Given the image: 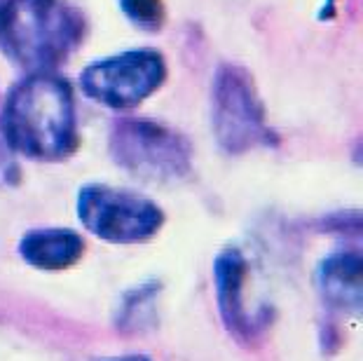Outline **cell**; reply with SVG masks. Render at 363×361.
<instances>
[{
  "label": "cell",
  "instance_id": "obj_1",
  "mask_svg": "<svg viewBox=\"0 0 363 361\" xmlns=\"http://www.w3.org/2000/svg\"><path fill=\"white\" fill-rule=\"evenodd\" d=\"M0 134L14 152L33 160H64L78 145L71 84L52 73H30L10 91Z\"/></svg>",
  "mask_w": 363,
  "mask_h": 361
},
{
  "label": "cell",
  "instance_id": "obj_2",
  "mask_svg": "<svg viewBox=\"0 0 363 361\" xmlns=\"http://www.w3.org/2000/svg\"><path fill=\"white\" fill-rule=\"evenodd\" d=\"M84 38V17L68 0H0V50L28 73H50Z\"/></svg>",
  "mask_w": 363,
  "mask_h": 361
},
{
  "label": "cell",
  "instance_id": "obj_3",
  "mask_svg": "<svg viewBox=\"0 0 363 361\" xmlns=\"http://www.w3.org/2000/svg\"><path fill=\"white\" fill-rule=\"evenodd\" d=\"M108 141L115 165L141 181L169 183L190 172V141L164 122L145 118L115 120Z\"/></svg>",
  "mask_w": 363,
  "mask_h": 361
},
{
  "label": "cell",
  "instance_id": "obj_4",
  "mask_svg": "<svg viewBox=\"0 0 363 361\" xmlns=\"http://www.w3.org/2000/svg\"><path fill=\"white\" fill-rule=\"evenodd\" d=\"M211 129L230 155L274 145L277 136L265 120L256 82L244 66L223 64L211 84Z\"/></svg>",
  "mask_w": 363,
  "mask_h": 361
},
{
  "label": "cell",
  "instance_id": "obj_5",
  "mask_svg": "<svg viewBox=\"0 0 363 361\" xmlns=\"http://www.w3.org/2000/svg\"><path fill=\"white\" fill-rule=\"evenodd\" d=\"M78 216L91 235L111 244L145 242L164 223V213L152 199L104 183H89L80 190Z\"/></svg>",
  "mask_w": 363,
  "mask_h": 361
},
{
  "label": "cell",
  "instance_id": "obj_6",
  "mask_svg": "<svg viewBox=\"0 0 363 361\" xmlns=\"http://www.w3.org/2000/svg\"><path fill=\"white\" fill-rule=\"evenodd\" d=\"M167 78V61L155 50H127L99 59L80 75L91 101L108 109H134L152 96Z\"/></svg>",
  "mask_w": 363,
  "mask_h": 361
},
{
  "label": "cell",
  "instance_id": "obj_7",
  "mask_svg": "<svg viewBox=\"0 0 363 361\" xmlns=\"http://www.w3.org/2000/svg\"><path fill=\"white\" fill-rule=\"evenodd\" d=\"M21 258L38 270H66L78 263L84 253V242L78 233L66 228L30 230L19 242Z\"/></svg>",
  "mask_w": 363,
  "mask_h": 361
},
{
  "label": "cell",
  "instance_id": "obj_8",
  "mask_svg": "<svg viewBox=\"0 0 363 361\" xmlns=\"http://www.w3.org/2000/svg\"><path fill=\"white\" fill-rule=\"evenodd\" d=\"M216 289H218L220 314L230 331L251 333V317L244 307V284H246V260L239 251H223L213 267Z\"/></svg>",
  "mask_w": 363,
  "mask_h": 361
},
{
  "label": "cell",
  "instance_id": "obj_9",
  "mask_svg": "<svg viewBox=\"0 0 363 361\" xmlns=\"http://www.w3.org/2000/svg\"><path fill=\"white\" fill-rule=\"evenodd\" d=\"M363 263L359 253H335L326 258L319 270V287L328 303L359 310L361 305Z\"/></svg>",
  "mask_w": 363,
  "mask_h": 361
},
{
  "label": "cell",
  "instance_id": "obj_10",
  "mask_svg": "<svg viewBox=\"0 0 363 361\" xmlns=\"http://www.w3.org/2000/svg\"><path fill=\"white\" fill-rule=\"evenodd\" d=\"M120 7L131 24L145 30H157L164 21V3L162 0H120Z\"/></svg>",
  "mask_w": 363,
  "mask_h": 361
},
{
  "label": "cell",
  "instance_id": "obj_11",
  "mask_svg": "<svg viewBox=\"0 0 363 361\" xmlns=\"http://www.w3.org/2000/svg\"><path fill=\"white\" fill-rule=\"evenodd\" d=\"M12 152L14 150L7 145V141L3 139V134H0V186H7V183H12L19 176Z\"/></svg>",
  "mask_w": 363,
  "mask_h": 361
},
{
  "label": "cell",
  "instance_id": "obj_12",
  "mask_svg": "<svg viewBox=\"0 0 363 361\" xmlns=\"http://www.w3.org/2000/svg\"><path fill=\"white\" fill-rule=\"evenodd\" d=\"M106 361H150L141 355H127V357H113V359H106Z\"/></svg>",
  "mask_w": 363,
  "mask_h": 361
}]
</instances>
